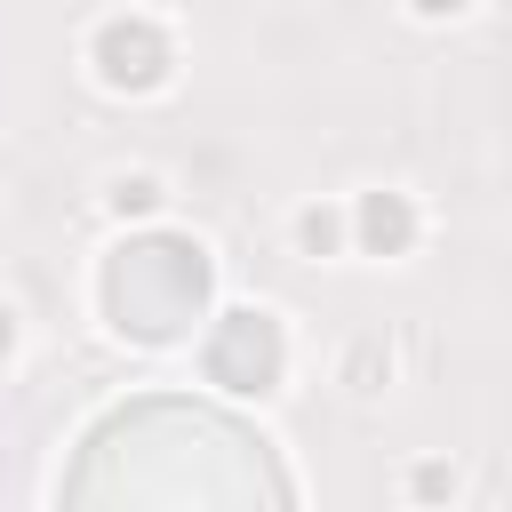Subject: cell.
I'll return each mask as SVG.
<instances>
[{"label":"cell","instance_id":"obj_1","mask_svg":"<svg viewBox=\"0 0 512 512\" xmlns=\"http://www.w3.org/2000/svg\"><path fill=\"white\" fill-rule=\"evenodd\" d=\"M72 504H280L288 472L264 440L192 400H136L88 432L80 472L64 480Z\"/></svg>","mask_w":512,"mask_h":512},{"label":"cell","instance_id":"obj_2","mask_svg":"<svg viewBox=\"0 0 512 512\" xmlns=\"http://www.w3.org/2000/svg\"><path fill=\"white\" fill-rule=\"evenodd\" d=\"M104 312L136 344H176L208 312V256L176 232H136L104 264Z\"/></svg>","mask_w":512,"mask_h":512},{"label":"cell","instance_id":"obj_3","mask_svg":"<svg viewBox=\"0 0 512 512\" xmlns=\"http://www.w3.org/2000/svg\"><path fill=\"white\" fill-rule=\"evenodd\" d=\"M280 368H288V336L272 312H224L208 328V384L264 392V384H280Z\"/></svg>","mask_w":512,"mask_h":512},{"label":"cell","instance_id":"obj_4","mask_svg":"<svg viewBox=\"0 0 512 512\" xmlns=\"http://www.w3.org/2000/svg\"><path fill=\"white\" fill-rule=\"evenodd\" d=\"M96 64H104L112 88H152V80L168 72V40H160L144 16H112V24L96 32Z\"/></svg>","mask_w":512,"mask_h":512},{"label":"cell","instance_id":"obj_5","mask_svg":"<svg viewBox=\"0 0 512 512\" xmlns=\"http://www.w3.org/2000/svg\"><path fill=\"white\" fill-rule=\"evenodd\" d=\"M408 232H416V216H408L400 200L376 192V200L360 208V240H368V248H408Z\"/></svg>","mask_w":512,"mask_h":512},{"label":"cell","instance_id":"obj_6","mask_svg":"<svg viewBox=\"0 0 512 512\" xmlns=\"http://www.w3.org/2000/svg\"><path fill=\"white\" fill-rule=\"evenodd\" d=\"M416 8H424V16H448V8H464V0H416Z\"/></svg>","mask_w":512,"mask_h":512},{"label":"cell","instance_id":"obj_7","mask_svg":"<svg viewBox=\"0 0 512 512\" xmlns=\"http://www.w3.org/2000/svg\"><path fill=\"white\" fill-rule=\"evenodd\" d=\"M8 336H16V328H8V304H0V352H8Z\"/></svg>","mask_w":512,"mask_h":512}]
</instances>
